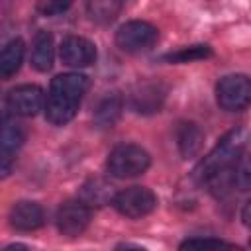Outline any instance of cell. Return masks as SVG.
Instances as JSON below:
<instances>
[{"instance_id": "12", "label": "cell", "mask_w": 251, "mask_h": 251, "mask_svg": "<svg viewBox=\"0 0 251 251\" xmlns=\"http://www.w3.org/2000/svg\"><path fill=\"white\" fill-rule=\"evenodd\" d=\"M176 143H178V151L184 159L196 157L204 145V131L192 122H184V124H180V127L176 131Z\"/></svg>"}, {"instance_id": "22", "label": "cell", "mask_w": 251, "mask_h": 251, "mask_svg": "<svg viewBox=\"0 0 251 251\" xmlns=\"http://www.w3.org/2000/svg\"><path fill=\"white\" fill-rule=\"evenodd\" d=\"M14 169V157L12 151H6L0 147V178H6Z\"/></svg>"}, {"instance_id": "10", "label": "cell", "mask_w": 251, "mask_h": 251, "mask_svg": "<svg viewBox=\"0 0 251 251\" xmlns=\"http://www.w3.org/2000/svg\"><path fill=\"white\" fill-rule=\"evenodd\" d=\"M10 224H12V227H16L20 231L37 229L43 226V210L39 204L29 202V200L16 202L10 210Z\"/></svg>"}, {"instance_id": "1", "label": "cell", "mask_w": 251, "mask_h": 251, "mask_svg": "<svg viewBox=\"0 0 251 251\" xmlns=\"http://www.w3.org/2000/svg\"><path fill=\"white\" fill-rule=\"evenodd\" d=\"M88 88V78L78 73L57 75L51 80L49 98L45 104V118L55 126L69 124L80 104L82 94Z\"/></svg>"}, {"instance_id": "2", "label": "cell", "mask_w": 251, "mask_h": 251, "mask_svg": "<svg viewBox=\"0 0 251 251\" xmlns=\"http://www.w3.org/2000/svg\"><path fill=\"white\" fill-rule=\"evenodd\" d=\"M245 141H247L245 129L237 127V129L227 131V133L216 143V147L196 165L194 176H196L200 182H206L212 175H216V173H220V171H224V169L233 167V165L239 161V157L243 155Z\"/></svg>"}, {"instance_id": "7", "label": "cell", "mask_w": 251, "mask_h": 251, "mask_svg": "<svg viewBox=\"0 0 251 251\" xmlns=\"http://www.w3.org/2000/svg\"><path fill=\"white\" fill-rule=\"evenodd\" d=\"M90 222V208L82 204L80 200L65 202L57 210V227L63 235L75 237L80 235Z\"/></svg>"}, {"instance_id": "14", "label": "cell", "mask_w": 251, "mask_h": 251, "mask_svg": "<svg viewBox=\"0 0 251 251\" xmlns=\"http://www.w3.org/2000/svg\"><path fill=\"white\" fill-rule=\"evenodd\" d=\"M124 110V98L118 92H112L108 96H104L96 110H94V122L98 127H112L116 126V122L120 120Z\"/></svg>"}, {"instance_id": "20", "label": "cell", "mask_w": 251, "mask_h": 251, "mask_svg": "<svg viewBox=\"0 0 251 251\" xmlns=\"http://www.w3.org/2000/svg\"><path fill=\"white\" fill-rule=\"evenodd\" d=\"M210 55H212V49L208 45H190V47H182L175 53H169L165 59L169 63H190V61L206 59Z\"/></svg>"}, {"instance_id": "13", "label": "cell", "mask_w": 251, "mask_h": 251, "mask_svg": "<svg viewBox=\"0 0 251 251\" xmlns=\"http://www.w3.org/2000/svg\"><path fill=\"white\" fill-rule=\"evenodd\" d=\"M24 55H25V43L22 39L8 41L0 51V78L14 76L24 63Z\"/></svg>"}, {"instance_id": "4", "label": "cell", "mask_w": 251, "mask_h": 251, "mask_svg": "<svg viewBox=\"0 0 251 251\" xmlns=\"http://www.w3.org/2000/svg\"><path fill=\"white\" fill-rule=\"evenodd\" d=\"M114 208L127 218H143L157 208V196L145 186H129L114 194Z\"/></svg>"}, {"instance_id": "19", "label": "cell", "mask_w": 251, "mask_h": 251, "mask_svg": "<svg viewBox=\"0 0 251 251\" xmlns=\"http://www.w3.org/2000/svg\"><path fill=\"white\" fill-rule=\"evenodd\" d=\"M86 8H88V14L94 22L108 24L118 16V12L122 10V4L114 2V0H94V2H88Z\"/></svg>"}, {"instance_id": "15", "label": "cell", "mask_w": 251, "mask_h": 251, "mask_svg": "<svg viewBox=\"0 0 251 251\" xmlns=\"http://www.w3.org/2000/svg\"><path fill=\"white\" fill-rule=\"evenodd\" d=\"M53 59H55L53 37L47 31H39L35 35V41H33V47H31V65L39 73H45L53 67Z\"/></svg>"}, {"instance_id": "18", "label": "cell", "mask_w": 251, "mask_h": 251, "mask_svg": "<svg viewBox=\"0 0 251 251\" xmlns=\"http://www.w3.org/2000/svg\"><path fill=\"white\" fill-rule=\"evenodd\" d=\"M178 251H239V247L216 237H192L182 241Z\"/></svg>"}, {"instance_id": "3", "label": "cell", "mask_w": 251, "mask_h": 251, "mask_svg": "<svg viewBox=\"0 0 251 251\" xmlns=\"http://www.w3.org/2000/svg\"><path fill=\"white\" fill-rule=\"evenodd\" d=\"M151 165L149 153L135 143H122L108 155V171L116 178H133L143 175Z\"/></svg>"}, {"instance_id": "6", "label": "cell", "mask_w": 251, "mask_h": 251, "mask_svg": "<svg viewBox=\"0 0 251 251\" xmlns=\"http://www.w3.org/2000/svg\"><path fill=\"white\" fill-rule=\"evenodd\" d=\"M157 35H159L157 27L151 25L149 22L131 20L126 22L116 31V45L126 53H137L149 49L157 41Z\"/></svg>"}, {"instance_id": "16", "label": "cell", "mask_w": 251, "mask_h": 251, "mask_svg": "<svg viewBox=\"0 0 251 251\" xmlns=\"http://www.w3.org/2000/svg\"><path fill=\"white\" fill-rule=\"evenodd\" d=\"M25 141L24 126L10 114H0V147L6 151H14L22 147Z\"/></svg>"}, {"instance_id": "9", "label": "cell", "mask_w": 251, "mask_h": 251, "mask_svg": "<svg viewBox=\"0 0 251 251\" xmlns=\"http://www.w3.org/2000/svg\"><path fill=\"white\" fill-rule=\"evenodd\" d=\"M59 55H61V61L65 65L80 69V67H88L96 61V47L86 37L69 35L63 39Z\"/></svg>"}, {"instance_id": "11", "label": "cell", "mask_w": 251, "mask_h": 251, "mask_svg": "<svg viewBox=\"0 0 251 251\" xmlns=\"http://www.w3.org/2000/svg\"><path fill=\"white\" fill-rule=\"evenodd\" d=\"M165 100V88L159 82H143L131 94V106L139 114L159 112Z\"/></svg>"}, {"instance_id": "8", "label": "cell", "mask_w": 251, "mask_h": 251, "mask_svg": "<svg viewBox=\"0 0 251 251\" xmlns=\"http://www.w3.org/2000/svg\"><path fill=\"white\" fill-rule=\"evenodd\" d=\"M45 104V94L35 84H22L10 90L8 108L18 116H35Z\"/></svg>"}, {"instance_id": "17", "label": "cell", "mask_w": 251, "mask_h": 251, "mask_svg": "<svg viewBox=\"0 0 251 251\" xmlns=\"http://www.w3.org/2000/svg\"><path fill=\"white\" fill-rule=\"evenodd\" d=\"M114 194H112V186L102 180V178H90L82 190H80V202L90 206H104L108 202H112Z\"/></svg>"}, {"instance_id": "23", "label": "cell", "mask_w": 251, "mask_h": 251, "mask_svg": "<svg viewBox=\"0 0 251 251\" xmlns=\"http://www.w3.org/2000/svg\"><path fill=\"white\" fill-rule=\"evenodd\" d=\"M4 251H29V249L24 243H14V245H8Z\"/></svg>"}, {"instance_id": "21", "label": "cell", "mask_w": 251, "mask_h": 251, "mask_svg": "<svg viewBox=\"0 0 251 251\" xmlns=\"http://www.w3.org/2000/svg\"><path fill=\"white\" fill-rule=\"evenodd\" d=\"M69 6H71V2H53V0H49V2H39L37 10L45 16H57V14H63L65 10H69Z\"/></svg>"}, {"instance_id": "25", "label": "cell", "mask_w": 251, "mask_h": 251, "mask_svg": "<svg viewBox=\"0 0 251 251\" xmlns=\"http://www.w3.org/2000/svg\"><path fill=\"white\" fill-rule=\"evenodd\" d=\"M118 251H145L141 247H135V245H126V247H120Z\"/></svg>"}, {"instance_id": "24", "label": "cell", "mask_w": 251, "mask_h": 251, "mask_svg": "<svg viewBox=\"0 0 251 251\" xmlns=\"http://www.w3.org/2000/svg\"><path fill=\"white\" fill-rule=\"evenodd\" d=\"M249 204H251V202H245V208H243V224H245V226L249 224Z\"/></svg>"}, {"instance_id": "5", "label": "cell", "mask_w": 251, "mask_h": 251, "mask_svg": "<svg viewBox=\"0 0 251 251\" xmlns=\"http://www.w3.org/2000/svg\"><path fill=\"white\" fill-rule=\"evenodd\" d=\"M218 106L227 112L243 110L251 100V82L245 75H227L216 86Z\"/></svg>"}]
</instances>
